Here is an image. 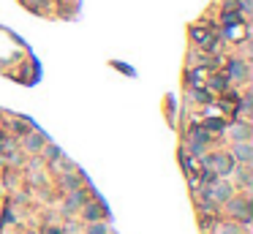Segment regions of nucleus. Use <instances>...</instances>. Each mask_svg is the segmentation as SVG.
I'll return each mask as SVG.
<instances>
[{"label": "nucleus", "mask_w": 253, "mask_h": 234, "mask_svg": "<svg viewBox=\"0 0 253 234\" xmlns=\"http://www.w3.org/2000/svg\"><path fill=\"white\" fill-rule=\"evenodd\" d=\"M229 74H231V79H245V76H248V65H245V60L231 58V63H229Z\"/></svg>", "instance_id": "nucleus-1"}, {"label": "nucleus", "mask_w": 253, "mask_h": 234, "mask_svg": "<svg viewBox=\"0 0 253 234\" xmlns=\"http://www.w3.org/2000/svg\"><path fill=\"white\" fill-rule=\"evenodd\" d=\"M234 155L242 161V164H248V161L253 158V150H251V145H248V142H237V145H234Z\"/></svg>", "instance_id": "nucleus-2"}, {"label": "nucleus", "mask_w": 253, "mask_h": 234, "mask_svg": "<svg viewBox=\"0 0 253 234\" xmlns=\"http://www.w3.org/2000/svg\"><path fill=\"white\" fill-rule=\"evenodd\" d=\"M231 136H234L237 142H248L251 131H248V125H245V123H242V125H234V128H231Z\"/></svg>", "instance_id": "nucleus-3"}, {"label": "nucleus", "mask_w": 253, "mask_h": 234, "mask_svg": "<svg viewBox=\"0 0 253 234\" xmlns=\"http://www.w3.org/2000/svg\"><path fill=\"white\" fill-rule=\"evenodd\" d=\"M28 147H30V150H41V147H44V136L41 134H33L28 139Z\"/></svg>", "instance_id": "nucleus-4"}, {"label": "nucleus", "mask_w": 253, "mask_h": 234, "mask_svg": "<svg viewBox=\"0 0 253 234\" xmlns=\"http://www.w3.org/2000/svg\"><path fill=\"white\" fill-rule=\"evenodd\" d=\"M215 193H218V199H229V196H231L229 185H218V191H215Z\"/></svg>", "instance_id": "nucleus-5"}, {"label": "nucleus", "mask_w": 253, "mask_h": 234, "mask_svg": "<svg viewBox=\"0 0 253 234\" xmlns=\"http://www.w3.org/2000/svg\"><path fill=\"white\" fill-rule=\"evenodd\" d=\"M90 234H106V229L101 223H95V226H90Z\"/></svg>", "instance_id": "nucleus-6"}, {"label": "nucleus", "mask_w": 253, "mask_h": 234, "mask_svg": "<svg viewBox=\"0 0 253 234\" xmlns=\"http://www.w3.org/2000/svg\"><path fill=\"white\" fill-rule=\"evenodd\" d=\"M47 155H49V158H60V150H57V147H47Z\"/></svg>", "instance_id": "nucleus-7"}, {"label": "nucleus", "mask_w": 253, "mask_h": 234, "mask_svg": "<svg viewBox=\"0 0 253 234\" xmlns=\"http://www.w3.org/2000/svg\"><path fill=\"white\" fill-rule=\"evenodd\" d=\"M242 11H245V14L251 11V0H242Z\"/></svg>", "instance_id": "nucleus-8"}]
</instances>
